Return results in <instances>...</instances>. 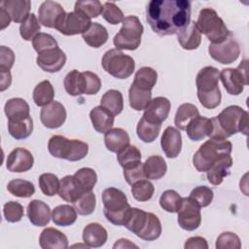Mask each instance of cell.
Masks as SVG:
<instances>
[{"mask_svg":"<svg viewBox=\"0 0 249 249\" xmlns=\"http://www.w3.org/2000/svg\"><path fill=\"white\" fill-rule=\"evenodd\" d=\"M146 20L160 36L178 34L191 22V2L152 0L146 7Z\"/></svg>","mask_w":249,"mask_h":249,"instance_id":"6da1fadb","label":"cell"},{"mask_svg":"<svg viewBox=\"0 0 249 249\" xmlns=\"http://www.w3.org/2000/svg\"><path fill=\"white\" fill-rule=\"evenodd\" d=\"M212 131L209 138L227 139L233 134H248V112L237 105L225 108L218 116L211 118Z\"/></svg>","mask_w":249,"mask_h":249,"instance_id":"7a4b0ae2","label":"cell"},{"mask_svg":"<svg viewBox=\"0 0 249 249\" xmlns=\"http://www.w3.org/2000/svg\"><path fill=\"white\" fill-rule=\"evenodd\" d=\"M219 73L216 67L205 66L196 75V95L200 104L206 109H214L221 103Z\"/></svg>","mask_w":249,"mask_h":249,"instance_id":"3957f363","label":"cell"},{"mask_svg":"<svg viewBox=\"0 0 249 249\" xmlns=\"http://www.w3.org/2000/svg\"><path fill=\"white\" fill-rule=\"evenodd\" d=\"M232 144L227 139L209 138L206 140L193 157L194 166L198 172H206L209 167L220 158L231 155Z\"/></svg>","mask_w":249,"mask_h":249,"instance_id":"277c9868","label":"cell"},{"mask_svg":"<svg viewBox=\"0 0 249 249\" xmlns=\"http://www.w3.org/2000/svg\"><path fill=\"white\" fill-rule=\"evenodd\" d=\"M103 213L107 221L116 226H124L126 213L130 208L124 193L117 188L109 187L102 193Z\"/></svg>","mask_w":249,"mask_h":249,"instance_id":"5b68a950","label":"cell"},{"mask_svg":"<svg viewBox=\"0 0 249 249\" xmlns=\"http://www.w3.org/2000/svg\"><path fill=\"white\" fill-rule=\"evenodd\" d=\"M48 150L54 158L77 161L88 155L89 145L78 139H68L62 135H53L49 140Z\"/></svg>","mask_w":249,"mask_h":249,"instance_id":"8992f818","label":"cell"},{"mask_svg":"<svg viewBox=\"0 0 249 249\" xmlns=\"http://www.w3.org/2000/svg\"><path fill=\"white\" fill-rule=\"evenodd\" d=\"M196 24L199 32L204 34L211 44L222 43L231 33L224 20L212 8L201 9Z\"/></svg>","mask_w":249,"mask_h":249,"instance_id":"52a82bcc","label":"cell"},{"mask_svg":"<svg viewBox=\"0 0 249 249\" xmlns=\"http://www.w3.org/2000/svg\"><path fill=\"white\" fill-rule=\"evenodd\" d=\"M144 28L136 16H127L122 21L120 31L114 36L113 43L118 50H136L141 43Z\"/></svg>","mask_w":249,"mask_h":249,"instance_id":"ba28073f","label":"cell"},{"mask_svg":"<svg viewBox=\"0 0 249 249\" xmlns=\"http://www.w3.org/2000/svg\"><path fill=\"white\" fill-rule=\"evenodd\" d=\"M101 64L107 73L117 79L128 78L135 68L134 59L118 49L107 51L102 56Z\"/></svg>","mask_w":249,"mask_h":249,"instance_id":"9c48e42d","label":"cell"},{"mask_svg":"<svg viewBox=\"0 0 249 249\" xmlns=\"http://www.w3.org/2000/svg\"><path fill=\"white\" fill-rule=\"evenodd\" d=\"M221 80L227 92L231 95H238L243 91L244 86L248 85L247 75V59H243L235 68H224L219 73Z\"/></svg>","mask_w":249,"mask_h":249,"instance_id":"30bf717a","label":"cell"},{"mask_svg":"<svg viewBox=\"0 0 249 249\" xmlns=\"http://www.w3.org/2000/svg\"><path fill=\"white\" fill-rule=\"evenodd\" d=\"M210 56L221 64H230L235 61L240 54V48L231 33L220 44H210L208 47Z\"/></svg>","mask_w":249,"mask_h":249,"instance_id":"8fae6325","label":"cell"},{"mask_svg":"<svg viewBox=\"0 0 249 249\" xmlns=\"http://www.w3.org/2000/svg\"><path fill=\"white\" fill-rule=\"evenodd\" d=\"M177 214V222L183 230L193 231L200 226V207L190 197H182Z\"/></svg>","mask_w":249,"mask_h":249,"instance_id":"7c38bea8","label":"cell"},{"mask_svg":"<svg viewBox=\"0 0 249 249\" xmlns=\"http://www.w3.org/2000/svg\"><path fill=\"white\" fill-rule=\"evenodd\" d=\"M66 13L62 6L55 1H44L38 9V19L41 24L49 28H57Z\"/></svg>","mask_w":249,"mask_h":249,"instance_id":"4fadbf2b","label":"cell"},{"mask_svg":"<svg viewBox=\"0 0 249 249\" xmlns=\"http://www.w3.org/2000/svg\"><path fill=\"white\" fill-rule=\"evenodd\" d=\"M91 23L92 22L90 18H87L81 13L73 11L66 13L61 23L56 29L63 35L72 36L77 34H83L89 28Z\"/></svg>","mask_w":249,"mask_h":249,"instance_id":"5bb4252c","label":"cell"},{"mask_svg":"<svg viewBox=\"0 0 249 249\" xmlns=\"http://www.w3.org/2000/svg\"><path fill=\"white\" fill-rule=\"evenodd\" d=\"M36 62L42 70L49 73H55L60 71L65 65L66 54L58 47L49 49L38 53Z\"/></svg>","mask_w":249,"mask_h":249,"instance_id":"9a60e30c","label":"cell"},{"mask_svg":"<svg viewBox=\"0 0 249 249\" xmlns=\"http://www.w3.org/2000/svg\"><path fill=\"white\" fill-rule=\"evenodd\" d=\"M66 109L58 101H52L41 109L40 120L47 128L60 127L66 120Z\"/></svg>","mask_w":249,"mask_h":249,"instance_id":"2e32d148","label":"cell"},{"mask_svg":"<svg viewBox=\"0 0 249 249\" xmlns=\"http://www.w3.org/2000/svg\"><path fill=\"white\" fill-rule=\"evenodd\" d=\"M34 158L32 154L24 148L14 149L7 158L6 167L11 172H26L32 168Z\"/></svg>","mask_w":249,"mask_h":249,"instance_id":"e0dca14e","label":"cell"},{"mask_svg":"<svg viewBox=\"0 0 249 249\" xmlns=\"http://www.w3.org/2000/svg\"><path fill=\"white\" fill-rule=\"evenodd\" d=\"M170 107V101L166 97L158 96L151 100L142 117L151 123L161 124L167 119Z\"/></svg>","mask_w":249,"mask_h":249,"instance_id":"ac0fdd59","label":"cell"},{"mask_svg":"<svg viewBox=\"0 0 249 249\" xmlns=\"http://www.w3.org/2000/svg\"><path fill=\"white\" fill-rule=\"evenodd\" d=\"M160 146L168 159L177 158L182 149V136L179 129L167 126L161 135Z\"/></svg>","mask_w":249,"mask_h":249,"instance_id":"d6986e66","label":"cell"},{"mask_svg":"<svg viewBox=\"0 0 249 249\" xmlns=\"http://www.w3.org/2000/svg\"><path fill=\"white\" fill-rule=\"evenodd\" d=\"M27 217L32 225L45 227L52 218L50 206L42 200L33 199L27 205Z\"/></svg>","mask_w":249,"mask_h":249,"instance_id":"ffe728a7","label":"cell"},{"mask_svg":"<svg viewBox=\"0 0 249 249\" xmlns=\"http://www.w3.org/2000/svg\"><path fill=\"white\" fill-rule=\"evenodd\" d=\"M39 244L43 249H66L68 239L66 235L54 228H47L39 236Z\"/></svg>","mask_w":249,"mask_h":249,"instance_id":"44dd1931","label":"cell"},{"mask_svg":"<svg viewBox=\"0 0 249 249\" xmlns=\"http://www.w3.org/2000/svg\"><path fill=\"white\" fill-rule=\"evenodd\" d=\"M185 130L188 137L193 141H200L207 136L209 137L212 131L211 119L198 115L188 124Z\"/></svg>","mask_w":249,"mask_h":249,"instance_id":"7402d4cb","label":"cell"},{"mask_svg":"<svg viewBox=\"0 0 249 249\" xmlns=\"http://www.w3.org/2000/svg\"><path fill=\"white\" fill-rule=\"evenodd\" d=\"M83 241L88 247L98 248L107 241L108 233L103 226L98 223H90L83 230Z\"/></svg>","mask_w":249,"mask_h":249,"instance_id":"603a6c76","label":"cell"},{"mask_svg":"<svg viewBox=\"0 0 249 249\" xmlns=\"http://www.w3.org/2000/svg\"><path fill=\"white\" fill-rule=\"evenodd\" d=\"M232 165V159L231 155H226L217 160L206 171L207 180L214 186L220 185L224 178L230 175V168Z\"/></svg>","mask_w":249,"mask_h":249,"instance_id":"cb8c5ba5","label":"cell"},{"mask_svg":"<svg viewBox=\"0 0 249 249\" xmlns=\"http://www.w3.org/2000/svg\"><path fill=\"white\" fill-rule=\"evenodd\" d=\"M9 14L11 19L16 23H21L30 14L31 2L29 0H5L1 6Z\"/></svg>","mask_w":249,"mask_h":249,"instance_id":"d4e9b609","label":"cell"},{"mask_svg":"<svg viewBox=\"0 0 249 249\" xmlns=\"http://www.w3.org/2000/svg\"><path fill=\"white\" fill-rule=\"evenodd\" d=\"M129 141L130 139L128 133L121 127L111 128L104 135L105 146L107 150L112 153L118 154L120 151L129 145Z\"/></svg>","mask_w":249,"mask_h":249,"instance_id":"484cf974","label":"cell"},{"mask_svg":"<svg viewBox=\"0 0 249 249\" xmlns=\"http://www.w3.org/2000/svg\"><path fill=\"white\" fill-rule=\"evenodd\" d=\"M64 89L69 95L78 96L86 94L87 79L85 72H80L76 69L67 73L64 78Z\"/></svg>","mask_w":249,"mask_h":249,"instance_id":"4316f807","label":"cell"},{"mask_svg":"<svg viewBox=\"0 0 249 249\" xmlns=\"http://www.w3.org/2000/svg\"><path fill=\"white\" fill-rule=\"evenodd\" d=\"M89 118L93 128L99 133H106L113 127L114 115L104 109L102 106H96L89 112Z\"/></svg>","mask_w":249,"mask_h":249,"instance_id":"83f0119b","label":"cell"},{"mask_svg":"<svg viewBox=\"0 0 249 249\" xmlns=\"http://www.w3.org/2000/svg\"><path fill=\"white\" fill-rule=\"evenodd\" d=\"M177 40L184 50H196L201 43V33L199 32L196 21L190 24L177 34Z\"/></svg>","mask_w":249,"mask_h":249,"instance_id":"f1b7e54d","label":"cell"},{"mask_svg":"<svg viewBox=\"0 0 249 249\" xmlns=\"http://www.w3.org/2000/svg\"><path fill=\"white\" fill-rule=\"evenodd\" d=\"M5 114L8 121H18L26 119L30 116V108L28 103L19 97L9 99L4 106Z\"/></svg>","mask_w":249,"mask_h":249,"instance_id":"f546056e","label":"cell"},{"mask_svg":"<svg viewBox=\"0 0 249 249\" xmlns=\"http://www.w3.org/2000/svg\"><path fill=\"white\" fill-rule=\"evenodd\" d=\"M143 171L147 179L159 180L165 175L167 165L162 157L154 155L149 157L143 163Z\"/></svg>","mask_w":249,"mask_h":249,"instance_id":"4dcf8cb0","label":"cell"},{"mask_svg":"<svg viewBox=\"0 0 249 249\" xmlns=\"http://www.w3.org/2000/svg\"><path fill=\"white\" fill-rule=\"evenodd\" d=\"M82 37L89 47L99 48L107 42L109 35L105 26L98 22H92L89 28L82 34Z\"/></svg>","mask_w":249,"mask_h":249,"instance_id":"1f68e13d","label":"cell"},{"mask_svg":"<svg viewBox=\"0 0 249 249\" xmlns=\"http://www.w3.org/2000/svg\"><path fill=\"white\" fill-rule=\"evenodd\" d=\"M129 105L135 111L145 110L152 100V90L140 89L131 84L128 89Z\"/></svg>","mask_w":249,"mask_h":249,"instance_id":"d6a6232c","label":"cell"},{"mask_svg":"<svg viewBox=\"0 0 249 249\" xmlns=\"http://www.w3.org/2000/svg\"><path fill=\"white\" fill-rule=\"evenodd\" d=\"M52 220L56 226H71L77 220V211L73 206L68 204L57 205L52 211Z\"/></svg>","mask_w":249,"mask_h":249,"instance_id":"836d02e7","label":"cell"},{"mask_svg":"<svg viewBox=\"0 0 249 249\" xmlns=\"http://www.w3.org/2000/svg\"><path fill=\"white\" fill-rule=\"evenodd\" d=\"M100 106H102L114 116L121 114L124 109L123 94L117 89L107 90L101 97Z\"/></svg>","mask_w":249,"mask_h":249,"instance_id":"e575fe53","label":"cell"},{"mask_svg":"<svg viewBox=\"0 0 249 249\" xmlns=\"http://www.w3.org/2000/svg\"><path fill=\"white\" fill-rule=\"evenodd\" d=\"M8 130L10 135L16 140L25 139L33 131V120L29 116L23 120L8 121Z\"/></svg>","mask_w":249,"mask_h":249,"instance_id":"d590c367","label":"cell"},{"mask_svg":"<svg viewBox=\"0 0 249 249\" xmlns=\"http://www.w3.org/2000/svg\"><path fill=\"white\" fill-rule=\"evenodd\" d=\"M73 177L78 188L83 194L91 192L97 182L96 172L89 167L80 168L75 172Z\"/></svg>","mask_w":249,"mask_h":249,"instance_id":"8d00e7d4","label":"cell"},{"mask_svg":"<svg viewBox=\"0 0 249 249\" xmlns=\"http://www.w3.org/2000/svg\"><path fill=\"white\" fill-rule=\"evenodd\" d=\"M81 195H83V193L78 188L73 175H66L60 180L58 196L63 200L67 202H74Z\"/></svg>","mask_w":249,"mask_h":249,"instance_id":"74e56055","label":"cell"},{"mask_svg":"<svg viewBox=\"0 0 249 249\" xmlns=\"http://www.w3.org/2000/svg\"><path fill=\"white\" fill-rule=\"evenodd\" d=\"M199 115L198 109L192 103H183L181 104L175 114L174 124L177 128L185 130L188 124L196 117Z\"/></svg>","mask_w":249,"mask_h":249,"instance_id":"f35d334b","label":"cell"},{"mask_svg":"<svg viewBox=\"0 0 249 249\" xmlns=\"http://www.w3.org/2000/svg\"><path fill=\"white\" fill-rule=\"evenodd\" d=\"M54 89L50 81L44 80L40 82L33 90V100L39 107H44L53 101Z\"/></svg>","mask_w":249,"mask_h":249,"instance_id":"ab89813d","label":"cell"},{"mask_svg":"<svg viewBox=\"0 0 249 249\" xmlns=\"http://www.w3.org/2000/svg\"><path fill=\"white\" fill-rule=\"evenodd\" d=\"M158 80V73L155 69L145 66L136 71L132 84L140 89L152 90Z\"/></svg>","mask_w":249,"mask_h":249,"instance_id":"60d3db41","label":"cell"},{"mask_svg":"<svg viewBox=\"0 0 249 249\" xmlns=\"http://www.w3.org/2000/svg\"><path fill=\"white\" fill-rule=\"evenodd\" d=\"M160 127L161 124L151 123L142 117L137 124L136 133L140 140L145 143H151L155 141L159 136Z\"/></svg>","mask_w":249,"mask_h":249,"instance_id":"b9f144b4","label":"cell"},{"mask_svg":"<svg viewBox=\"0 0 249 249\" xmlns=\"http://www.w3.org/2000/svg\"><path fill=\"white\" fill-rule=\"evenodd\" d=\"M160 233H161V224L160 219L154 213L148 212L146 225L137 236L146 241H153L158 239Z\"/></svg>","mask_w":249,"mask_h":249,"instance_id":"7bdbcfd3","label":"cell"},{"mask_svg":"<svg viewBox=\"0 0 249 249\" xmlns=\"http://www.w3.org/2000/svg\"><path fill=\"white\" fill-rule=\"evenodd\" d=\"M117 159L120 165L126 169L141 163V153L137 147L128 145L117 154Z\"/></svg>","mask_w":249,"mask_h":249,"instance_id":"ee69618b","label":"cell"},{"mask_svg":"<svg viewBox=\"0 0 249 249\" xmlns=\"http://www.w3.org/2000/svg\"><path fill=\"white\" fill-rule=\"evenodd\" d=\"M7 190L9 193L15 196L27 198L34 195L35 187L27 180L23 179H13L7 185Z\"/></svg>","mask_w":249,"mask_h":249,"instance_id":"f6af8a7d","label":"cell"},{"mask_svg":"<svg viewBox=\"0 0 249 249\" xmlns=\"http://www.w3.org/2000/svg\"><path fill=\"white\" fill-rule=\"evenodd\" d=\"M73 203V207L76 209L77 213L82 216H87L90 215L96 205V198L95 195L91 192L85 193L81 195Z\"/></svg>","mask_w":249,"mask_h":249,"instance_id":"bcb514c9","label":"cell"},{"mask_svg":"<svg viewBox=\"0 0 249 249\" xmlns=\"http://www.w3.org/2000/svg\"><path fill=\"white\" fill-rule=\"evenodd\" d=\"M41 29L40 21L35 16L31 13L19 25V34L25 41H31L34 37L39 34Z\"/></svg>","mask_w":249,"mask_h":249,"instance_id":"7dc6e473","label":"cell"},{"mask_svg":"<svg viewBox=\"0 0 249 249\" xmlns=\"http://www.w3.org/2000/svg\"><path fill=\"white\" fill-rule=\"evenodd\" d=\"M155 192L154 185L147 179L136 181L131 185L132 196L137 201H148L152 198Z\"/></svg>","mask_w":249,"mask_h":249,"instance_id":"c3c4849f","label":"cell"},{"mask_svg":"<svg viewBox=\"0 0 249 249\" xmlns=\"http://www.w3.org/2000/svg\"><path fill=\"white\" fill-rule=\"evenodd\" d=\"M103 5L97 0H81L77 1L74 6V11L81 13L89 18H97L102 14Z\"/></svg>","mask_w":249,"mask_h":249,"instance_id":"681fc988","label":"cell"},{"mask_svg":"<svg viewBox=\"0 0 249 249\" xmlns=\"http://www.w3.org/2000/svg\"><path fill=\"white\" fill-rule=\"evenodd\" d=\"M182 197L174 190L164 191L160 197V207L169 213H176L181 204Z\"/></svg>","mask_w":249,"mask_h":249,"instance_id":"f907efd6","label":"cell"},{"mask_svg":"<svg viewBox=\"0 0 249 249\" xmlns=\"http://www.w3.org/2000/svg\"><path fill=\"white\" fill-rule=\"evenodd\" d=\"M38 183L42 193L48 196H53L58 193L60 181L57 176L53 173L41 174Z\"/></svg>","mask_w":249,"mask_h":249,"instance_id":"816d5d0a","label":"cell"},{"mask_svg":"<svg viewBox=\"0 0 249 249\" xmlns=\"http://www.w3.org/2000/svg\"><path fill=\"white\" fill-rule=\"evenodd\" d=\"M214 193L212 189L206 186H197L190 194V198L193 199L200 208L208 206L213 199Z\"/></svg>","mask_w":249,"mask_h":249,"instance_id":"f5cc1de1","label":"cell"},{"mask_svg":"<svg viewBox=\"0 0 249 249\" xmlns=\"http://www.w3.org/2000/svg\"><path fill=\"white\" fill-rule=\"evenodd\" d=\"M102 17L107 22L113 25L121 23L124 18L122 10L113 2H105L103 4Z\"/></svg>","mask_w":249,"mask_h":249,"instance_id":"db71d44e","label":"cell"},{"mask_svg":"<svg viewBox=\"0 0 249 249\" xmlns=\"http://www.w3.org/2000/svg\"><path fill=\"white\" fill-rule=\"evenodd\" d=\"M23 206L18 201H8L3 206V215L7 222H19L23 217Z\"/></svg>","mask_w":249,"mask_h":249,"instance_id":"11a10c76","label":"cell"},{"mask_svg":"<svg viewBox=\"0 0 249 249\" xmlns=\"http://www.w3.org/2000/svg\"><path fill=\"white\" fill-rule=\"evenodd\" d=\"M215 247L217 249H239L241 248V241L238 235L231 231H225L222 232L216 239Z\"/></svg>","mask_w":249,"mask_h":249,"instance_id":"9f6ffc18","label":"cell"},{"mask_svg":"<svg viewBox=\"0 0 249 249\" xmlns=\"http://www.w3.org/2000/svg\"><path fill=\"white\" fill-rule=\"evenodd\" d=\"M32 46L38 53L46 50L58 47L55 39L51 34L44 32H40L34 37V39L32 40Z\"/></svg>","mask_w":249,"mask_h":249,"instance_id":"6f0895ef","label":"cell"},{"mask_svg":"<svg viewBox=\"0 0 249 249\" xmlns=\"http://www.w3.org/2000/svg\"><path fill=\"white\" fill-rule=\"evenodd\" d=\"M124 177L126 181L127 184L132 185L136 181L142 180V179H147L145 177L144 171H143V163H139L135 166H132L130 168L124 169Z\"/></svg>","mask_w":249,"mask_h":249,"instance_id":"680465c9","label":"cell"},{"mask_svg":"<svg viewBox=\"0 0 249 249\" xmlns=\"http://www.w3.org/2000/svg\"><path fill=\"white\" fill-rule=\"evenodd\" d=\"M15 62L13 50L6 46L0 47V71H9Z\"/></svg>","mask_w":249,"mask_h":249,"instance_id":"91938a15","label":"cell"},{"mask_svg":"<svg viewBox=\"0 0 249 249\" xmlns=\"http://www.w3.org/2000/svg\"><path fill=\"white\" fill-rule=\"evenodd\" d=\"M87 79V91L86 94L91 95L97 93L101 89V80L99 77L90 71H85Z\"/></svg>","mask_w":249,"mask_h":249,"instance_id":"94428289","label":"cell"},{"mask_svg":"<svg viewBox=\"0 0 249 249\" xmlns=\"http://www.w3.org/2000/svg\"><path fill=\"white\" fill-rule=\"evenodd\" d=\"M185 249H207L208 244L205 238L201 236H193L186 240Z\"/></svg>","mask_w":249,"mask_h":249,"instance_id":"6125c7cd","label":"cell"},{"mask_svg":"<svg viewBox=\"0 0 249 249\" xmlns=\"http://www.w3.org/2000/svg\"><path fill=\"white\" fill-rule=\"evenodd\" d=\"M0 90L3 91L8 89L12 82L11 72L9 71H0Z\"/></svg>","mask_w":249,"mask_h":249,"instance_id":"be15d7a7","label":"cell"},{"mask_svg":"<svg viewBox=\"0 0 249 249\" xmlns=\"http://www.w3.org/2000/svg\"><path fill=\"white\" fill-rule=\"evenodd\" d=\"M11 18L9 16V14L7 13V11L0 7V21H1V29H4L5 27L9 26L10 22H11Z\"/></svg>","mask_w":249,"mask_h":249,"instance_id":"e7e4bbea","label":"cell"},{"mask_svg":"<svg viewBox=\"0 0 249 249\" xmlns=\"http://www.w3.org/2000/svg\"><path fill=\"white\" fill-rule=\"evenodd\" d=\"M131 247H135L137 248V245L131 243L128 239H125V238H121L119 239L113 246L114 249L116 248H131Z\"/></svg>","mask_w":249,"mask_h":249,"instance_id":"03108f58","label":"cell"}]
</instances>
